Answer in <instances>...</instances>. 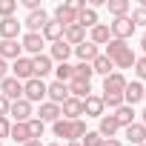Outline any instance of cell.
<instances>
[{
  "label": "cell",
  "mask_w": 146,
  "mask_h": 146,
  "mask_svg": "<svg viewBox=\"0 0 146 146\" xmlns=\"http://www.w3.org/2000/svg\"><path fill=\"white\" fill-rule=\"evenodd\" d=\"M103 54L112 60L115 72H120V69H132V66H135V60H137L135 49H132L126 40H115V37L106 43V52H103Z\"/></svg>",
  "instance_id": "1"
},
{
  "label": "cell",
  "mask_w": 146,
  "mask_h": 146,
  "mask_svg": "<svg viewBox=\"0 0 146 146\" xmlns=\"http://www.w3.org/2000/svg\"><path fill=\"white\" fill-rule=\"evenodd\" d=\"M109 32H112V37L115 40H129L135 32H137V26L132 23V17L126 15V17H115L112 23H109Z\"/></svg>",
  "instance_id": "2"
},
{
  "label": "cell",
  "mask_w": 146,
  "mask_h": 146,
  "mask_svg": "<svg viewBox=\"0 0 146 146\" xmlns=\"http://www.w3.org/2000/svg\"><path fill=\"white\" fill-rule=\"evenodd\" d=\"M46 80H37V78H32V80H26L23 83V100H29V103H43L46 100Z\"/></svg>",
  "instance_id": "3"
},
{
  "label": "cell",
  "mask_w": 146,
  "mask_h": 146,
  "mask_svg": "<svg viewBox=\"0 0 146 146\" xmlns=\"http://www.w3.org/2000/svg\"><path fill=\"white\" fill-rule=\"evenodd\" d=\"M43 46H46V40H43L40 35H35V32L20 35V49L26 52V57H37V54H43Z\"/></svg>",
  "instance_id": "4"
},
{
  "label": "cell",
  "mask_w": 146,
  "mask_h": 146,
  "mask_svg": "<svg viewBox=\"0 0 146 146\" xmlns=\"http://www.w3.org/2000/svg\"><path fill=\"white\" fill-rule=\"evenodd\" d=\"M9 72H12V78H17L20 83H26V80H32L35 78V69H32V57H17V60H12V66H9Z\"/></svg>",
  "instance_id": "5"
},
{
  "label": "cell",
  "mask_w": 146,
  "mask_h": 146,
  "mask_svg": "<svg viewBox=\"0 0 146 146\" xmlns=\"http://www.w3.org/2000/svg\"><path fill=\"white\" fill-rule=\"evenodd\" d=\"M23 35V23L17 17H3L0 20V40H20Z\"/></svg>",
  "instance_id": "6"
},
{
  "label": "cell",
  "mask_w": 146,
  "mask_h": 146,
  "mask_svg": "<svg viewBox=\"0 0 146 146\" xmlns=\"http://www.w3.org/2000/svg\"><path fill=\"white\" fill-rule=\"evenodd\" d=\"M0 95H3L9 103H15V100H20L23 98V83L17 80V78H6V80H0Z\"/></svg>",
  "instance_id": "7"
},
{
  "label": "cell",
  "mask_w": 146,
  "mask_h": 146,
  "mask_svg": "<svg viewBox=\"0 0 146 146\" xmlns=\"http://www.w3.org/2000/svg\"><path fill=\"white\" fill-rule=\"evenodd\" d=\"M32 115H35V109H32V103L29 100H15L12 106H9V117H15V123H29L32 120Z\"/></svg>",
  "instance_id": "8"
},
{
  "label": "cell",
  "mask_w": 146,
  "mask_h": 146,
  "mask_svg": "<svg viewBox=\"0 0 146 146\" xmlns=\"http://www.w3.org/2000/svg\"><path fill=\"white\" fill-rule=\"evenodd\" d=\"M126 83H129V80H126L123 72H112V75L103 78V92H106V95H123Z\"/></svg>",
  "instance_id": "9"
},
{
  "label": "cell",
  "mask_w": 146,
  "mask_h": 146,
  "mask_svg": "<svg viewBox=\"0 0 146 146\" xmlns=\"http://www.w3.org/2000/svg\"><path fill=\"white\" fill-rule=\"evenodd\" d=\"M69 98H72V95H69V86H66V83L52 80V83L46 86V100H49V103H57V106H60V103H66Z\"/></svg>",
  "instance_id": "10"
},
{
  "label": "cell",
  "mask_w": 146,
  "mask_h": 146,
  "mask_svg": "<svg viewBox=\"0 0 146 146\" xmlns=\"http://www.w3.org/2000/svg\"><path fill=\"white\" fill-rule=\"evenodd\" d=\"M60 117L63 120H80L83 117V100L69 98L66 103H60Z\"/></svg>",
  "instance_id": "11"
},
{
  "label": "cell",
  "mask_w": 146,
  "mask_h": 146,
  "mask_svg": "<svg viewBox=\"0 0 146 146\" xmlns=\"http://www.w3.org/2000/svg\"><path fill=\"white\" fill-rule=\"evenodd\" d=\"M49 23V15H46V9H37V12H29L26 15V20H23V26H26V32H35V35H40V29Z\"/></svg>",
  "instance_id": "12"
},
{
  "label": "cell",
  "mask_w": 146,
  "mask_h": 146,
  "mask_svg": "<svg viewBox=\"0 0 146 146\" xmlns=\"http://www.w3.org/2000/svg\"><path fill=\"white\" fill-rule=\"evenodd\" d=\"M83 115H86V117H98V120L106 115V106H103L100 95H89V98L83 100Z\"/></svg>",
  "instance_id": "13"
},
{
  "label": "cell",
  "mask_w": 146,
  "mask_h": 146,
  "mask_svg": "<svg viewBox=\"0 0 146 146\" xmlns=\"http://www.w3.org/2000/svg\"><path fill=\"white\" fill-rule=\"evenodd\" d=\"M117 132H120V126H117L115 115H103V117L98 120V135H100L103 140H112V137H115Z\"/></svg>",
  "instance_id": "14"
},
{
  "label": "cell",
  "mask_w": 146,
  "mask_h": 146,
  "mask_svg": "<svg viewBox=\"0 0 146 146\" xmlns=\"http://www.w3.org/2000/svg\"><path fill=\"white\" fill-rule=\"evenodd\" d=\"M72 54H75L80 63H92L98 54H100V49L95 46V43H89V40H83L80 46H75V49H72Z\"/></svg>",
  "instance_id": "15"
},
{
  "label": "cell",
  "mask_w": 146,
  "mask_h": 146,
  "mask_svg": "<svg viewBox=\"0 0 146 146\" xmlns=\"http://www.w3.org/2000/svg\"><path fill=\"white\" fill-rule=\"evenodd\" d=\"M49 57H52V63H69V57H72V46H69L66 40H57V43L49 46Z\"/></svg>",
  "instance_id": "16"
},
{
  "label": "cell",
  "mask_w": 146,
  "mask_h": 146,
  "mask_svg": "<svg viewBox=\"0 0 146 146\" xmlns=\"http://www.w3.org/2000/svg\"><path fill=\"white\" fill-rule=\"evenodd\" d=\"M140 100H143V83H140V80L126 83V89H123V103H126V106H137Z\"/></svg>",
  "instance_id": "17"
},
{
  "label": "cell",
  "mask_w": 146,
  "mask_h": 146,
  "mask_svg": "<svg viewBox=\"0 0 146 146\" xmlns=\"http://www.w3.org/2000/svg\"><path fill=\"white\" fill-rule=\"evenodd\" d=\"M32 69H35V78L43 80L49 72H54V63H52L49 54H37V57H32Z\"/></svg>",
  "instance_id": "18"
},
{
  "label": "cell",
  "mask_w": 146,
  "mask_h": 146,
  "mask_svg": "<svg viewBox=\"0 0 146 146\" xmlns=\"http://www.w3.org/2000/svg\"><path fill=\"white\" fill-rule=\"evenodd\" d=\"M63 29H66V26H60L57 20L49 17V23L40 29V37H43L46 43H57V40H63Z\"/></svg>",
  "instance_id": "19"
},
{
  "label": "cell",
  "mask_w": 146,
  "mask_h": 146,
  "mask_svg": "<svg viewBox=\"0 0 146 146\" xmlns=\"http://www.w3.org/2000/svg\"><path fill=\"white\" fill-rule=\"evenodd\" d=\"M112 40V32H109V23H98L95 29H89V43H95L98 49L100 46H106Z\"/></svg>",
  "instance_id": "20"
},
{
  "label": "cell",
  "mask_w": 146,
  "mask_h": 146,
  "mask_svg": "<svg viewBox=\"0 0 146 146\" xmlns=\"http://www.w3.org/2000/svg\"><path fill=\"white\" fill-rule=\"evenodd\" d=\"M35 117H37V120H43V123H54V120H60V106H57V103H49V100H43Z\"/></svg>",
  "instance_id": "21"
},
{
  "label": "cell",
  "mask_w": 146,
  "mask_h": 146,
  "mask_svg": "<svg viewBox=\"0 0 146 146\" xmlns=\"http://www.w3.org/2000/svg\"><path fill=\"white\" fill-rule=\"evenodd\" d=\"M63 40H66L72 49H75V46H80V43L86 40V29H83V26H78V23H72V26H66V29H63Z\"/></svg>",
  "instance_id": "22"
},
{
  "label": "cell",
  "mask_w": 146,
  "mask_h": 146,
  "mask_svg": "<svg viewBox=\"0 0 146 146\" xmlns=\"http://www.w3.org/2000/svg\"><path fill=\"white\" fill-rule=\"evenodd\" d=\"M0 57H3L6 63H9V60H17V57H23L20 40H0Z\"/></svg>",
  "instance_id": "23"
},
{
  "label": "cell",
  "mask_w": 146,
  "mask_h": 146,
  "mask_svg": "<svg viewBox=\"0 0 146 146\" xmlns=\"http://www.w3.org/2000/svg\"><path fill=\"white\" fill-rule=\"evenodd\" d=\"M123 137H126L129 143H135V146H140V143H146V126L135 120L132 126H126V129H123Z\"/></svg>",
  "instance_id": "24"
},
{
  "label": "cell",
  "mask_w": 146,
  "mask_h": 146,
  "mask_svg": "<svg viewBox=\"0 0 146 146\" xmlns=\"http://www.w3.org/2000/svg\"><path fill=\"white\" fill-rule=\"evenodd\" d=\"M112 115H115V120H117V126H120V129H126V126H132V123H135V117H137V112H135V106H126V103H123L120 109H115Z\"/></svg>",
  "instance_id": "25"
},
{
  "label": "cell",
  "mask_w": 146,
  "mask_h": 146,
  "mask_svg": "<svg viewBox=\"0 0 146 146\" xmlns=\"http://www.w3.org/2000/svg\"><path fill=\"white\" fill-rule=\"evenodd\" d=\"M52 20H57L60 26H72V23H78V12H72L66 3H60L57 9H54V17Z\"/></svg>",
  "instance_id": "26"
},
{
  "label": "cell",
  "mask_w": 146,
  "mask_h": 146,
  "mask_svg": "<svg viewBox=\"0 0 146 146\" xmlns=\"http://www.w3.org/2000/svg\"><path fill=\"white\" fill-rule=\"evenodd\" d=\"M95 72H92V63H75L72 66V80H80V83H92Z\"/></svg>",
  "instance_id": "27"
},
{
  "label": "cell",
  "mask_w": 146,
  "mask_h": 146,
  "mask_svg": "<svg viewBox=\"0 0 146 146\" xmlns=\"http://www.w3.org/2000/svg\"><path fill=\"white\" fill-rule=\"evenodd\" d=\"M92 72H95V75H100V78H106V75H112V72H115V66H112V60L100 52V54L92 60Z\"/></svg>",
  "instance_id": "28"
},
{
  "label": "cell",
  "mask_w": 146,
  "mask_h": 146,
  "mask_svg": "<svg viewBox=\"0 0 146 146\" xmlns=\"http://www.w3.org/2000/svg\"><path fill=\"white\" fill-rule=\"evenodd\" d=\"M66 86H69V95H72V98H78V100H86V98L92 95V83H80V80H69Z\"/></svg>",
  "instance_id": "29"
},
{
  "label": "cell",
  "mask_w": 146,
  "mask_h": 146,
  "mask_svg": "<svg viewBox=\"0 0 146 146\" xmlns=\"http://www.w3.org/2000/svg\"><path fill=\"white\" fill-rule=\"evenodd\" d=\"M100 20H98V12L92 9V6H86L83 12H78V26H83V29H95Z\"/></svg>",
  "instance_id": "30"
},
{
  "label": "cell",
  "mask_w": 146,
  "mask_h": 146,
  "mask_svg": "<svg viewBox=\"0 0 146 146\" xmlns=\"http://www.w3.org/2000/svg\"><path fill=\"white\" fill-rule=\"evenodd\" d=\"M52 132H54V137H63V143H72V120H54L52 123Z\"/></svg>",
  "instance_id": "31"
},
{
  "label": "cell",
  "mask_w": 146,
  "mask_h": 146,
  "mask_svg": "<svg viewBox=\"0 0 146 146\" xmlns=\"http://www.w3.org/2000/svg\"><path fill=\"white\" fill-rule=\"evenodd\" d=\"M106 9H109L112 17H126L129 9H132V3H129V0H106Z\"/></svg>",
  "instance_id": "32"
},
{
  "label": "cell",
  "mask_w": 146,
  "mask_h": 146,
  "mask_svg": "<svg viewBox=\"0 0 146 146\" xmlns=\"http://www.w3.org/2000/svg\"><path fill=\"white\" fill-rule=\"evenodd\" d=\"M9 137H12L15 143H20V146H23L26 140H32V137H29V126H26V123H12V132H9Z\"/></svg>",
  "instance_id": "33"
},
{
  "label": "cell",
  "mask_w": 146,
  "mask_h": 146,
  "mask_svg": "<svg viewBox=\"0 0 146 146\" xmlns=\"http://www.w3.org/2000/svg\"><path fill=\"white\" fill-rule=\"evenodd\" d=\"M26 126H29V137H32V140H40V137H43V132H46V123H43V120H37V117H32Z\"/></svg>",
  "instance_id": "34"
},
{
  "label": "cell",
  "mask_w": 146,
  "mask_h": 146,
  "mask_svg": "<svg viewBox=\"0 0 146 146\" xmlns=\"http://www.w3.org/2000/svg\"><path fill=\"white\" fill-rule=\"evenodd\" d=\"M54 80H60V83L72 80V63H57L54 66Z\"/></svg>",
  "instance_id": "35"
},
{
  "label": "cell",
  "mask_w": 146,
  "mask_h": 146,
  "mask_svg": "<svg viewBox=\"0 0 146 146\" xmlns=\"http://www.w3.org/2000/svg\"><path fill=\"white\" fill-rule=\"evenodd\" d=\"M100 100H103V106L112 109V112L123 106V95H106V92H100Z\"/></svg>",
  "instance_id": "36"
},
{
  "label": "cell",
  "mask_w": 146,
  "mask_h": 146,
  "mask_svg": "<svg viewBox=\"0 0 146 146\" xmlns=\"http://www.w3.org/2000/svg\"><path fill=\"white\" fill-rule=\"evenodd\" d=\"M80 146H103V137L98 135V129H89V132L80 137Z\"/></svg>",
  "instance_id": "37"
},
{
  "label": "cell",
  "mask_w": 146,
  "mask_h": 146,
  "mask_svg": "<svg viewBox=\"0 0 146 146\" xmlns=\"http://www.w3.org/2000/svg\"><path fill=\"white\" fill-rule=\"evenodd\" d=\"M15 12H17V0H0V20L15 17Z\"/></svg>",
  "instance_id": "38"
},
{
  "label": "cell",
  "mask_w": 146,
  "mask_h": 146,
  "mask_svg": "<svg viewBox=\"0 0 146 146\" xmlns=\"http://www.w3.org/2000/svg\"><path fill=\"white\" fill-rule=\"evenodd\" d=\"M86 132H89V129H86V120H83V117H80V120H72V140H80Z\"/></svg>",
  "instance_id": "39"
},
{
  "label": "cell",
  "mask_w": 146,
  "mask_h": 146,
  "mask_svg": "<svg viewBox=\"0 0 146 146\" xmlns=\"http://www.w3.org/2000/svg\"><path fill=\"white\" fill-rule=\"evenodd\" d=\"M132 69H135L137 80H140V83H146V54H140V57L135 60V66H132Z\"/></svg>",
  "instance_id": "40"
},
{
  "label": "cell",
  "mask_w": 146,
  "mask_h": 146,
  "mask_svg": "<svg viewBox=\"0 0 146 146\" xmlns=\"http://www.w3.org/2000/svg\"><path fill=\"white\" fill-rule=\"evenodd\" d=\"M129 17H132V23H135V26H143V29H146V9H143V6H137Z\"/></svg>",
  "instance_id": "41"
},
{
  "label": "cell",
  "mask_w": 146,
  "mask_h": 146,
  "mask_svg": "<svg viewBox=\"0 0 146 146\" xmlns=\"http://www.w3.org/2000/svg\"><path fill=\"white\" fill-rule=\"evenodd\" d=\"M9 132H12V120L9 117H0V140L9 137Z\"/></svg>",
  "instance_id": "42"
},
{
  "label": "cell",
  "mask_w": 146,
  "mask_h": 146,
  "mask_svg": "<svg viewBox=\"0 0 146 146\" xmlns=\"http://www.w3.org/2000/svg\"><path fill=\"white\" fill-rule=\"evenodd\" d=\"M9 106H12V103H9L3 95H0V117H9Z\"/></svg>",
  "instance_id": "43"
},
{
  "label": "cell",
  "mask_w": 146,
  "mask_h": 146,
  "mask_svg": "<svg viewBox=\"0 0 146 146\" xmlns=\"http://www.w3.org/2000/svg\"><path fill=\"white\" fill-rule=\"evenodd\" d=\"M23 6H26L29 12H37V9H43V6H40V0H23Z\"/></svg>",
  "instance_id": "44"
},
{
  "label": "cell",
  "mask_w": 146,
  "mask_h": 146,
  "mask_svg": "<svg viewBox=\"0 0 146 146\" xmlns=\"http://www.w3.org/2000/svg\"><path fill=\"white\" fill-rule=\"evenodd\" d=\"M6 78H9V63L0 57V80H6Z\"/></svg>",
  "instance_id": "45"
},
{
  "label": "cell",
  "mask_w": 146,
  "mask_h": 146,
  "mask_svg": "<svg viewBox=\"0 0 146 146\" xmlns=\"http://www.w3.org/2000/svg\"><path fill=\"white\" fill-rule=\"evenodd\" d=\"M103 146H123V143H120L117 137H112V140H103Z\"/></svg>",
  "instance_id": "46"
},
{
  "label": "cell",
  "mask_w": 146,
  "mask_h": 146,
  "mask_svg": "<svg viewBox=\"0 0 146 146\" xmlns=\"http://www.w3.org/2000/svg\"><path fill=\"white\" fill-rule=\"evenodd\" d=\"M140 49H143V54H146V29H143V37H140Z\"/></svg>",
  "instance_id": "47"
},
{
  "label": "cell",
  "mask_w": 146,
  "mask_h": 146,
  "mask_svg": "<svg viewBox=\"0 0 146 146\" xmlns=\"http://www.w3.org/2000/svg\"><path fill=\"white\" fill-rule=\"evenodd\" d=\"M23 146H43V143H40V140H26Z\"/></svg>",
  "instance_id": "48"
},
{
  "label": "cell",
  "mask_w": 146,
  "mask_h": 146,
  "mask_svg": "<svg viewBox=\"0 0 146 146\" xmlns=\"http://www.w3.org/2000/svg\"><path fill=\"white\" fill-rule=\"evenodd\" d=\"M140 123H143V126H146V109H143V112H140Z\"/></svg>",
  "instance_id": "49"
},
{
  "label": "cell",
  "mask_w": 146,
  "mask_h": 146,
  "mask_svg": "<svg viewBox=\"0 0 146 146\" xmlns=\"http://www.w3.org/2000/svg\"><path fill=\"white\" fill-rule=\"evenodd\" d=\"M66 146H80V140H72V143H66Z\"/></svg>",
  "instance_id": "50"
},
{
  "label": "cell",
  "mask_w": 146,
  "mask_h": 146,
  "mask_svg": "<svg viewBox=\"0 0 146 146\" xmlns=\"http://www.w3.org/2000/svg\"><path fill=\"white\" fill-rule=\"evenodd\" d=\"M46 146H63V143H57V140H54V143H46Z\"/></svg>",
  "instance_id": "51"
},
{
  "label": "cell",
  "mask_w": 146,
  "mask_h": 146,
  "mask_svg": "<svg viewBox=\"0 0 146 146\" xmlns=\"http://www.w3.org/2000/svg\"><path fill=\"white\" fill-rule=\"evenodd\" d=\"M143 100H146V83H143Z\"/></svg>",
  "instance_id": "52"
},
{
  "label": "cell",
  "mask_w": 146,
  "mask_h": 146,
  "mask_svg": "<svg viewBox=\"0 0 146 146\" xmlns=\"http://www.w3.org/2000/svg\"><path fill=\"white\" fill-rule=\"evenodd\" d=\"M0 146H3V140H0Z\"/></svg>",
  "instance_id": "53"
},
{
  "label": "cell",
  "mask_w": 146,
  "mask_h": 146,
  "mask_svg": "<svg viewBox=\"0 0 146 146\" xmlns=\"http://www.w3.org/2000/svg\"><path fill=\"white\" fill-rule=\"evenodd\" d=\"M140 146H146V143H140Z\"/></svg>",
  "instance_id": "54"
}]
</instances>
